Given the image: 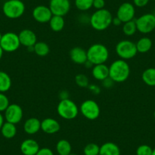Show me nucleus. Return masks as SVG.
I'll use <instances>...</instances> for the list:
<instances>
[{"mask_svg": "<svg viewBox=\"0 0 155 155\" xmlns=\"http://www.w3.org/2000/svg\"><path fill=\"white\" fill-rule=\"evenodd\" d=\"M137 31V26L135 21L132 20L123 23V32L125 35L130 37V36L134 35Z\"/></svg>", "mask_w": 155, "mask_h": 155, "instance_id": "obj_28", "label": "nucleus"}, {"mask_svg": "<svg viewBox=\"0 0 155 155\" xmlns=\"http://www.w3.org/2000/svg\"><path fill=\"white\" fill-rule=\"evenodd\" d=\"M2 34H1V32H0V41H1V39H2Z\"/></svg>", "mask_w": 155, "mask_h": 155, "instance_id": "obj_45", "label": "nucleus"}, {"mask_svg": "<svg viewBox=\"0 0 155 155\" xmlns=\"http://www.w3.org/2000/svg\"><path fill=\"white\" fill-rule=\"evenodd\" d=\"M153 15H154V17H155V10H154V12H153Z\"/></svg>", "mask_w": 155, "mask_h": 155, "instance_id": "obj_48", "label": "nucleus"}, {"mask_svg": "<svg viewBox=\"0 0 155 155\" xmlns=\"http://www.w3.org/2000/svg\"><path fill=\"white\" fill-rule=\"evenodd\" d=\"M116 53L120 59L126 61L135 57L138 50L135 43L129 40H123L116 44Z\"/></svg>", "mask_w": 155, "mask_h": 155, "instance_id": "obj_6", "label": "nucleus"}, {"mask_svg": "<svg viewBox=\"0 0 155 155\" xmlns=\"http://www.w3.org/2000/svg\"><path fill=\"white\" fill-rule=\"evenodd\" d=\"M153 149L147 144H141L137 148L136 155H152Z\"/></svg>", "mask_w": 155, "mask_h": 155, "instance_id": "obj_32", "label": "nucleus"}, {"mask_svg": "<svg viewBox=\"0 0 155 155\" xmlns=\"http://www.w3.org/2000/svg\"><path fill=\"white\" fill-rule=\"evenodd\" d=\"M4 120H5V117L2 116V113H0V130H1V129H2L4 123H5V121H4Z\"/></svg>", "mask_w": 155, "mask_h": 155, "instance_id": "obj_41", "label": "nucleus"}, {"mask_svg": "<svg viewBox=\"0 0 155 155\" xmlns=\"http://www.w3.org/2000/svg\"><path fill=\"white\" fill-rule=\"evenodd\" d=\"M153 117H154V119H155V111L153 112Z\"/></svg>", "mask_w": 155, "mask_h": 155, "instance_id": "obj_47", "label": "nucleus"}, {"mask_svg": "<svg viewBox=\"0 0 155 155\" xmlns=\"http://www.w3.org/2000/svg\"><path fill=\"white\" fill-rule=\"evenodd\" d=\"M69 155H77V154H76V153H71Z\"/></svg>", "mask_w": 155, "mask_h": 155, "instance_id": "obj_46", "label": "nucleus"}, {"mask_svg": "<svg viewBox=\"0 0 155 155\" xmlns=\"http://www.w3.org/2000/svg\"><path fill=\"white\" fill-rule=\"evenodd\" d=\"M135 15V9L134 5L130 2H124L121 4L117 9L116 17L123 23L134 20Z\"/></svg>", "mask_w": 155, "mask_h": 155, "instance_id": "obj_12", "label": "nucleus"}, {"mask_svg": "<svg viewBox=\"0 0 155 155\" xmlns=\"http://www.w3.org/2000/svg\"><path fill=\"white\" fill-rule=\"evenodd\" d=\"M92 76L97 81H104L109 77V67L104 64L94 65L92 68Z\"/></svg>", "mask_w": 155, "mask_h": 155, "instance_id": "obj_19", "label": "nucleus"}, {"mask_svg": "<svg viewBox=\"0 0 155 155\" xmlns=\"http://www.w3.org/2000/svg\"><path fill=\"white\" fill-rule=\"evenodd\" d=\"M87 88H88V90L90 91L91 92H92V93L94 94H96V95L99 94L101 91V87H100L99 86L96 85V84H90L88 85V87H87Z\"/></svg>", "mask_w": 155, "mask_h": 155, "instance_id": "obj_36", "label": "nucleus"}, {"mask_svg": "<svg viewBox=\"0 0 155 155\" xmlns=\"http://www.w3.org/2000/svg\"><path fill=\"white\" fill-rule=\"evenodd\" d=\"M49 8L53 15L64 17L69 12L71 3L69 0H50Z\"/></svg>", "mask_w": 155, "mask_h": 155, "instance_id": "obj_11", "label": "nucleus"}, {"mask_svg": "<svg viewBox=\"0 0 155 155\" xmlns=\"http://www.w3.org/2000/svg\"><path fill=\"white\" fill-rule=\"evenodd\" d=\"M153 1H155V0H153Z\"/></svg>", "mask_w": 155, "mask_h": 155, "instance_id": "obj_49", "label": "nucleus"}, {"mask_svg": "<svg viewBox=\"0 0 155 155\" xmlns=\"http://www.w3.org/2000/svg\"><path fill=\"white\" fill-rule=\"evenodd\" d=\"M123 22L120 20L117 17L113 18V21H112V24H113L114 26H120V25H122Z\"/></svg>", "mask_w": 155, "mask_h": 155, "instance_id": "obj_40", "label": "nucleus"}, {"mask_svg": "<svg viewBox=\"0 0 155 155\" xmlns=\"http://www.w3.org/2000/svg\"><path fill=\"white\" fill-rule=\"evenodd\" d=\"M21 45L25 47H34L37 42V35L31 29H24L18 34Z\"/></svg>", "mask_w": 155, "mask_h": 155, "instance_id": "obj_14", "label": "nucleus"}, {"mask_svg": "<svg viewBox=\"0 0 155 155\" xmlns=\"http://www.w3.org/2000/svg\"><path fill=\"white\" fill-rule=\"evenodd\" d=\"M113 15L109 10H96L90 17V25L94 30L103 31L107 30L112 25Z\"/></svg>", "mask_w": 155, "mask_h": 155, "instance_id": "obj_2", "label": "nucleus"}, {"mask_svg": "<svg viewBox=\"0 0 155 155\" xmlns=\"http://www.w3.org/2000/svg\"><path fill=\"white\" fill-rule=\"evenodd\" d=\"M102 82H103V86H104V87H106V88H108V89L111 88L115 84L114 81H113L110 77H108L107 78L104 79V81H102Z\"/></svg>", "mask_w": 155, "mask_h": 155, "instance_id": "obj_37", "label": "nucleus"}, {"mask_svg": "<svg viewBox=\"0 0 155 155\" xmlns=\"http://www.w3.org/2000/svg\"><path fill=\"white\" fill-rule=\"evenodd\" d=\"M94 0H74L75 7L80 11H87L93 7Z\"/></svg>", "mask_w": 155, "mask_h": 155, "instance_id": "obj_29", "label": "nucleus"}, {"mask_svg": "<svg viewBox=\"0 0 155 155\" xmlns=\"http://www.w3.org/2000/svg\"><path fill=\"white\" fill-rule=\"evenodd\" d=\"M12 87V78L8 73L0 71V92L5 93Z\"/></svg>", "mask_w": 155, "mask_h": 155, "instance_id": "obj_23", "label": "nucleus"}, {"mask_svg": "<svg viewBox=\"0 0 155 155\" xmlns=\"http://www.w3.org/2000/svg\"><path fill=\"white\" fill-rule=\"evenodd\" d=\"M137 31L141 34H149L155 29V17L153 14L142 15L135 20Z\"/></svg>", "mask_w": 155, "mask_h": 155, "instance_id": "obj_9", "label": "nucleus"}, {"mask_svg": "<svg viewBox=\"0 0 155 155\" xmlns=\"http://www.w3.org/2000/svg\"><path fill=\"white\" fill-rule=\"evenodd\" d=\"M9 105V100L8 97L5 94V93L0 92V113L5 112Z\"/></svg>", "mask_w": 155, "mask_h": 155, "instance_id": "obj_33", "label": "nucleus"}, {"mask_svg": "<svg viewBox=\"0 0 155 155\" xmlns=\"http://www.w3.org/2000/svg\"><path fill=\"white\" fill-rule=\"evenodd\" d=\"M33 18L38 23H48L51 19L53 14L50 8L46 5H37L34 8L32 12Z\"/></svg>", "mask_w": 155, "mask_h": 155, "instance_id": "obj_13", "label": "nucleus"}, {"mask_svg": "<svg viewBox=\"0 0 155 155\" xmlns=\"http://www.w3.org/2000/svg\"><path fill=\"white\" fill-rule=\"evenodd\" d=\"M105 6V1L104 0H94L93 7L96 10H100L104 8Z\"/></svg>", "mask_w": 155, "mask_h": 155, "instance_id": "obj_34", "label": "nucleus"}, {"mask_svg": "<svg viewBox=\"0 0 155 155\" xmlns=\"http://www.w3.org/2000/svg\"><path fill=\"white\" fill-rule=\"evenodd\" d=\"M100 146L95 143H89L84 147V155H99Z\"/></svg>", "mask_w": 155, "mask_h": 155, "instance_id": "obj_30", "label": "nucleus"}, {"mask_svg": "<svg viewBox=\"0 0 155 155\" xmlns=\"http://www.w3.org/2000/svg\"><path fill=\"white\" fill-rule=\"evenodd\" d=\"M56 110L59 116L66 120H74L79 113V108L77 104L69 98L59 101Z\"/></svg>", "mask_w": 155, "mask_h": 155, "instance_id": "obj_4", "label": "nucleus"}, {"mask_svg": "<svg viewBox=\"0 0 155 155\" xmlns=\"http://www.w3.org/2000/svg\"><path fill=\"white\" fill-rule=\"evenodd\" d=\"M3 53H4V50H2V48L1 47V46H0V60L2 59V56H3Z\"/></svg>", "mask_w": 155, "mask_h": 155, "instance_id": "obj_43", "label": "nucleus"}, {"mask_svg": "<svg viewBox=\"0 0 155 155\" xmlns=\"http://www.w3.org/2000/svg\"><path fill=\"white\" fill-rule=\"evenodd\" d=\"M138 53H147L152 47V41L149 37H141L135 44Z\"/></svg>", "mask_w": 155, "mask_h": 155, "instance_id": "obj_25", "label": "nucleus"}, {"mask_svg": "<svg viewBox=\"0 0 155 155\" xmlns=\"http://www.w3.org/2000/svg\"><path fill=\"white\" fill-rule=\"evenodd\" d=\"M0 132L4 138H7V139H11V138H14L17 134V127H16L15 124L5 122L4 123Z\"/></svg>", "mask_w": 155, "mask_h": 155, "instance_id": "obj_21", "label": "nucleus"}, {"mask_svg": "<svg viewBox=\"0 0 155 155\" xmlns=\"http://www.w3.org/2000/svg\"><path fill=\"white\" fill-rule=\"evenodd\" d=\"M0 46L7 53H12L18 50L21 46L18 34L14 32H7L2 34L0 41Z\"/></svg>", "mask_w": 155, "mask_h": 155, "instance_id": "obj_8", "label": "nucleus"}, {"mask_svg": "<svg viewBox=\"0 0 155 155\" xmlns=\"http://www.w3.org/2000/svg\"><path fill=\"white\" fill-rule=\"evenodd\" d=\"M150 0H133L134 5L138 8H142L148 4Z\"/></svg>", "mask_w": 155, "mask_h": 155, "instance_id": "obj_38", "label": "nucleus"}, {"mask_svg": "<svg viewBox=\"0 0 155 155\" xmlns=\"http://www.w3.org/2000/svg\"><path fill=\"white\" fill-rule=\"evenodd\" d=\"M20 150L24 155H36L40 150V146L37 141L28 138L22 141Z\"/></svg>", "mask_w": 155, "mask_h": 155, "instance_id": "obj_17", "label": "nucleus"}, {"mask_svg": "<svg viewBox=\"0 0 155 155\" xmlns=\"http://www.w3.org/2000/svg\"><path fill=\"white\" fill-rule=\"evenodd\" d=\"M41 129V121L35 117L28 119L24 124V130L28 135H34Z\"/></svg>", "mask_w": 155, "mask_h": 155, "instance_id": "obj_18", "label": "nucleus"}, {"mask_svg": "<svg viewBox=\"0 0 155 155\" xmlns=\"http://www.w3.org/2000/svg\"><path fill=\"white\" fill-rule=\"evenodd\" d=\"M60 128L59 122L53 118H46L41 121V130L48 135L57 133Z\"/></svg>", "mask_w": 155, "mask_h": 155, "instance_id": "obj_15", "label": "nucleus"}, {"mask_svg": "<svg viewBox=\"0 0 155 155\" xmlns=\"http://www.w3.org/2000/svg\"><path fill=\"white\" fill-rule=\"evenodd\" d=\"M79 111L84 118L88 120H95L101 114V108L94 100H86L79 107Z\"/></svg>", "mask_w": 155, "mask_h": 155, "instance_id": "obj_7", "label": "nucleus"}, {"mask_svg": "<svg viewBox=\"0 0 155 155\" xmlns=\"http://www.w3.org/2000/svg\"><path fill=\"white\" fill-rule=\"evenodd\" d=\"M50 28L54 32H60L65 27V19L62 16L53 15L49 21Z\"/></svg>", "mask_w": 155, "mask_h": 155, "instance_id": "obj_22", "label": "nucleus"}, {"mask_svg": "<svg viewBox=\"0 0 155 155\" xmlns=\"http://www.w3.org/2000/svg\"><path fill=\"white\" fill-rule=\"evenodd\" d=\"M4 117L6 122L16 125L23 119V110L18 104H10L5 110Z\"/></svg>", "mask_w": 155, "mask_h": 155, "instance_id": "obj_10", "label": "nucleus"}, {"mask_svg": "<svg viewBox=\"0 0 155 155\" xmlns=\"http://www.w3.org/2000/svg\"><path fill=\"white\" fill-rule=\"evenodd\" d=\"M68 97H69V94H68V92L66 90H62L59 92V97L60 98V101L68 99Z\"/></svg>", "mask_w": 155, "mask_h": 155, "instance_id": "obj_39", "label": "nucleus"}, {"mask_svg": "<svg viewBox=\"0 0 155 155\" xmlns=\"http://www.w3.org/2000/svg\"><path fill=\"white\" fill-rule=\"evenodd\" d=\"M74 81L75 84L80 87H87L90 84L88 78L84 74H78L74 78Z\"/></svg>", "mask_w": 155, "mask_h": 155, "instance_id": "obj_31", "label": "nucleus"}, {"mask_svg": "<svg viewBox=\"0 0 155 155\" xmlns=\"http://www.w3.org/2000/svg\"><path fill=\"white\" fill-rule=\"evenodd\" d=\"M130 67L129 63L123 59H117L109 66V77L115 83H122L129 78Z\"/></svg>", "mask_w": 155, "mask_h": 155, "instance_id": "obj_1", "label": "nucleus"}, {"mask_svg": "<svg viewBox=\"0 0 155 155\" xmlns=\"http://www.w3.org/2000/svg\"><path fill=\"white\" fill-rule=\"evenodd\" d=\"M36 155H54V153L51 149L48 147H43V148H40Z\"/></svg>", "mask_w": 155, "mask_h": 155, "instance_id": "obj_35", "label": "nucleus"}, {"mask_svg": "<svg viewBox=\"0 0 155 155\" xmlns=\"http://www.w3.org/2000/svg\"><path fill=\"white\" fill-rule=\"evenodd\" d=\"M2 12L8 18H19L25 13V5L21 0H8L2 5Z\"/></svg>", "mask_w": 155, "mask_h": 155, "instance_id": "obj_5", "label": "nucleus"}, {"mask_svg": "<svg viewBox=\"0 0 155 155\" xmlns=\"http://www.w3.org/2000/svg\"><path fill=\"white\" fill-rule=\"evenodd\" d=\"M120 148L113 142H106L100 147L99 155H120Z\"/></svg>", "mask_w": 155, "mask_h": 155, "instance_id": "obj_20", "label": "nucleus"}, {"mask_svg": "<svg viewBox=\"0 0 155 155\" xmlns=\"http://www.w3.org/2000/svg\"><path fill=\"white\" fill-rule=\"evenodd\" d=\"M56 149L59 155H69L71 153V145L68 141L61 139L57 142Z\"/></svg>", "mask_w": 155, "mask_h": 155, "instance_id": "obj_26", "label": "nucleus"}, {"mask_svg": "<svg viewBox=\"0 0 155 155\" xmlns=\"http://www.w3.org/2000/svg\"><path fill=\"white\" fill-rule=\"evenodd\" d=\"M154 31H155V29H154Z\"/></svg>", "mask_w": 155, "mask_h": 155, "instance_id": "obj_50", "label": "nucleus"}, {"mask_svg": "<svg viewBox=\"0 0 155 155\" xmlns=\"http://www.w3.org/2000/svg\"><path fill=\"white\" fill-rule=\"evenodd\" d=\"M34 52L37 56L44 57L47 56L50 53V47L47 43L43 41L37 42L34 46Z\"/></svg>", "mask_w": 155, "mask_h": 155, "instance_id": "obj_27", "label": "nucleus"}, {"mask_svg": "<svg viewBox=\"0 0 155 155\" xmlns=\"http://www.w3.org/2000/svg\"><path fill=\"white\" fill-rule=\"evenodd\" d=\"M152 155H155V148L153 149V152H152Z\"/></svg>", "mask_w": 155, "mask_h": 155, "instance_id": "obj_44", "label": "nucleus"}, {"mask_svg": "<svg viewBox=\"0 0 155 155\" xmlns=\"http://www.w3.org/2000/svg\"><path fill=\"white\" fill-rule=\"evenodd\" d=\"M84 65H85V67L86 68H93V66H94V65L93 64L91 63V62H90V61H88V60H87L85 62V63L84 64Z\"/></svg>", "mask_w": 155, "mask_h": 155, "instance_id": "obj_42", "label": "nucleus"}, {"mask_svg": "<svg viewBox=\"0 0 155 155\" xmlns=\"http://www.w3.org/2000/svg\"><path fill=\"white\" fill-rule=\"evenodd\" d=\"M141 79L145 84L150 87H155V68H148L143 71Z\"/></svg>", "mask_w": 155, "mask_h": 155, "instance_id": "obj_24", "label": "nucleus"}, {"mask_svg": "<svg viewBox=\"0 0 155 155\" xmlns=\"http://www.w3.org/2000/svg\"><path fill=\"white\" fill-rule=\"evenodd\" d=\"M70 59L73 62L78 65H84L87 60V50L80 47H74L69 52Z\"/></svg>", "mask_w": 155, "mask_h": 155, "instance_id": "obj_16", "label": "nucleus"}, {"mask_svg": "<svg viewBox=\"0 0 155 155\" xmlns=\"http://www.w3.org/2000/svg\"><path fill=\"white\" fill-rule=\"evenodd\" d=\"M87 60L94 65L104 64L109 59L108 48L101 44H94L91 46L87 50Z\"/></svg>", "mask_w": 155, "mask_h": 155, "instance_id": "obj_3", "label": "nucleus"}]
</instances>
